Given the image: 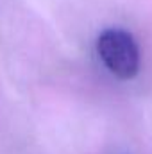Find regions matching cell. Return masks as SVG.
<instances>
[{
    "mask_svg": "<svg viewBox=\"0 0 152 154\" xmlns=\"http://www.w3.org/2000/svg\"><path fill=\"white\" fill-rule=\"evenodd\" d=\"M97 54L104 66L122 81H129L140 72V47L125 29H106L97 39Z\"/></svg>",
    "mask_w": 152,
    "mask_h": 154,
    "instance_id": "cell-1",
    "label": "cell"
}]
</instances>
